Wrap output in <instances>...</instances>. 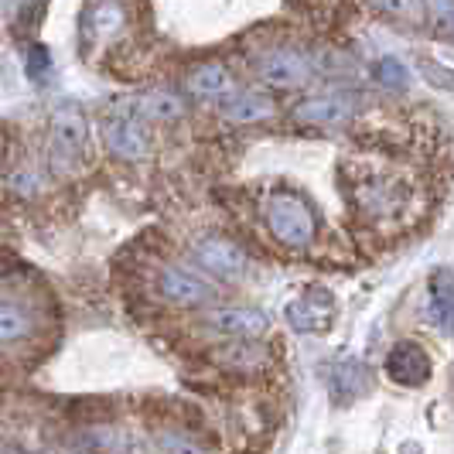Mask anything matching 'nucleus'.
<instances>
[{
	"instance_id": "obj_1",
	"label": "nucleus",
	"mask_w": 454,
	"mask_h": 454,
	"mask_svg": "<svg viewBox=\"0 0 454 454\" xmlns=\"http://www.w3.org/2000/svg\"><path fill=\"white\" fill-rule=\"evenodd\" d=\"M263 219L277 243L291 247V250H304L311 247L315 232H318V219L311 212V205L304 202L294 192H273L263 202Z\"/></svg>"
},
{
	"instance_id": "obj_2",
	"label": "nucleus",
	"mask_w": 454,
	"mask_h": 454,
	"mask_svg": "<svg viewBox=\"0 0 454 454\" xmlns=\"http://www.w3.org/2000/svg\"><path fill=\"white\" fill-rule=\"evenodd\" d=\"M86 154V116L75 106H59L48 130V164L51 175H72Z\"/></svg>"
},
{
	"instance_id": "obj_3",
	"label": "nucleus",
	"mask_w": 454,
	"mask_h": 454,
	"mask_svg": "<svg viewBox=\"0 0 454 454\" xmlns=\"http://www.w3.org/2000/svg\"><path fill=\"white\" fill-rule=\"evenodd\" d=\"M144 116L137 110L134 103H123V106H116L114 114L106 116V123H103V137H106V147L120 154V158L127 160H137V158H147V134H144V123H140Z\"/></svg>"
},
{
	"instance_id": "obj_4",
	"label": "nucleus",
	"mask_w": 454,
	"mask_h": 454,
	"mask_svg": "<svg viewBox=\"0 0 454 454\" xmlns=\"http://www.w3.org/2000/svg\"><path fill=\"white\" fill-rule=\"evenodd\" d=\"M311 75V62L297 48H270L256 62V79L270 90H297Z\"/></svg>"
},
{
	"instance_id": "obj_5",
	"label": "nucleus",
	"mask_w": 454,
	"mask_h": 454,
	"mask_svg": "<svg viewBox=\"0 0 454 454\" xmlns=\"http://www.w3.org/2000/svg\"><path fill=\"white\" fill-rule=\"evenodd\" d=\"M192 256L202 270L215 273V277H239L247 270V256L236 243H229L223 236H202L195 247H192Z\"/></svg>"
},
{
	"instance_id": "obj_6",
	"label": "nucleus",
	"mask_w": 454,
	"mask_h": 454,
	"mask_svg": "<svg viewBox=\"0 0 454 454\" xmlns=\"http://www.w3.org/2000/svg\"><path fill=\"white\" fill-rule=\"evenodd\" d=\"M387 376L400 387H420L431 376V356L417 341H396L387 356Z\"/></svg>"
},
{
	"instance_id": "obj_7",
	"label": "nucleus",
	"mask_w": 454,
	"mask_h": 454,
	"mask_svg": "<svg viewBox=\"0 0 454 454\" xmlns=\"http://www.w3.org/2000/svg\"><path fill=\"white\" fill-rule=\"evenodd\" d=\"M352 114H356V106L345 96H311V99L297 103L294 120L308 123V127H335V123L348 120Z\"/></svg>"
},
{
	"instance_id": "obj_8",
	"label": "nucleus",
	"mask_w": 454,
	"mask_h": 454,
	"mask_svg": "<svg viewBox=\"0 0 454 454\" xmlns=\"http://www.w3.org/2000/svg\"><path fill=\"white\" fill-rule=\"evenodd\" d=\"M158 287L160 294L175 304H202L208 297V284L184 267H164L158 277Z\"/></svg>"
},
{
	"instance_id": "obj_9",
	"label": "nucleus",
	"mask_w": 454,
	"mask_h": 454,
	"mask_svg": "<svg viewBox=\"0 0 454 454\" xmlns=\"http://www.w3.org/2000/svg\"><path fill=\"white\" fill-rule=\"evenodd\" d=\"M208 325L223 335H239V339H250V335H260L267 332V318L253 308H219L208 315Z\"/></svg>"
},
{
	"instance_id": "obj_10",
	"label": "nucleus",
	"mask_w": 454,
	"mask_h": 454,
	"mask_svg": "<svg viewBox=\"0 0 454 454\" xmlns=\"http://www.w3.org/2000/svg\"><path fill=\"white\" fill-rule=\"evenodd\" d=\"M356 199H359L365 212L389 215V212H396L403 205V192H400V184L393 182V178H365L359 184V192H356Z\"/></svg>"
},
{
	"instance_id": "obj_11",
	"label": "nucleus",
	"mask_w": 454,
	"mask_h": 454,
	"mask_svg": "<svg viewBox=\"0 0 454 454\" xmlns=\"http://www.w3.org/2000/svg\"><path fill=\"white\" fill-rule=\"evenodd\" d=\"M223 116L239 123V127H253V123H267L277 116V106L267 96H256V92H243V96H232L223 106Z\"/></svg>"
},
{
	"instance_id": "obj_12",
	"label": "nucleus",
	"mask_w": 454,
	"mask_h": 454,
	"mask_svg": "<svg viewBox=\"0 0 454 454\" xmlns=\"http://www.w3.org/2000/svg\"><path fill=\"white\" fill-rule=\"evenodd\" d=\"M188 92L199 99H226L232 92V75L219 62H205L188 75Z\"/></svg>"
},
{
	"instance_id": "obj_13",
	"label": "nucleus",
	"mask_w": 454,
	"mask_h": 454,
	"mask_svg": "<svg viewBox=\"0 0 454 454\" xmlns=\"http://www.w3.org/2000/svg\"><path fill=\"white\" fill-rule=\"evenodd\" d=\"M123 24H127V7L120 0H96L90 7V14H86V27H90L92 38H99V42L114 38Z\"/></svg>"
},
{
	"instance_id": "obj_14",
	"label": "nucleus",
	"mask_w": 454,
	"mask_h": 454,
	"mask_svg": "<svg viewBox=\"0 0 454 454\" xmlns=\"http://www.w3.org/2000/svg\"><path fill=\"white\" fill-rule=\"evenodd\" d=\"M287 318L294 328L301 332H321L328 321H332V301L325 297H304V301H294L287 308Z\"/></svg>"
},
{
	"instance_id": "obj_15",
	"label": "nucleus",
	"mask_w": 454,
	"mask_h": 454,
	"mask_svg": "<svg viewBox=\"0 0 454 454\" xmlns=\"http://www.w3.org/2000/svg\"><path fill=\"white\" fill-rule=\"evenodd\" d=\"M27 332H31V315H27V308H21L14 297L7 294L4 304H0V341L11 348V345H18L21 339H27Z\"/></svg>"
},
{
	"instance_id": "obj_16",
	"label": "nucleus",
	"mask_w": 454,
	"mask_h": 454,
	"mask_svg": "<svg viewBox=\"0 0 454 454\" xmlns=\"http://www.w3.org/2000/svg\"><path fill=\"white\" fill-rule=\"evenodd\" d=\"M134 106L144 120H178L184 114V99H178L175 92H147L134 99Z\"/></svg>"
},
{
	"instance_id": "obj_17",
	"label": "nucleus",
	"mask_w": 454,
	"mask_h": 454,
	"mask_svg": "<svg viewBox=\"0 0 454 454\" xmlns=\"http://www.w3.org/2000/svg\"><path fill=\"white\" fill-rule=\"evenodd\" d=\"M431 301H434V315H437L434 321L448 325V318H454V273H437L434 277Z\"/></svg>"
},
{
	"instance_id": "obj_18",
	"label": "nucleus",
	"mask_w": 454,
	"mask_h": 454,
	"mask_svg": "<svg viewBox=\"0 0 454 454\" xmlns=\"http://www.w3.org/2000/svg\"><path fill=\"white\" fill-rule=\"evenodd\" d=\"M376 79L387 86V90H403L410 82V72L403 62H396V59H380L376 62Z\"/></svg>"
},
{
	"instance_id": "obj_19",
	"label": "nucleus",
	"mask_w": 454,
	"mask_h": 454,
	"mask_svg": "<svg viewBox=\"0 0 454 454\" xmlns=\"http://www.w3.org/2000/svg\"><path fill=\"white\" fill-rule=\"evenodd\" d=\"M424 4H427V11H431L434 24L454 38V0H424Z\"/></svg>"
},
{
	"instance_id": "obj_20",
	"label": "nucleus",
	"mask_w": 454,
	"mask_h": 454,
	"mask_svg": "<svg viewBox=\"0 0 454 454\" xmlns=\"http://www.w3.org/2000/svg\"><path fill=\"white\" fill-rule=\"evenodd\" d=\"M158 441H160V448H164V454H205L195 441H188V437H182V434H175V431H164Z\"/></svg>"
},
{
	"instance_id": "obj_21",
	"label": "nucleus",
	"mask_w": 454,
	"mask_h": 454,
	"mask_svg": "<svg viewBox=\"0 0 454 454\" xmlns=\"http://www.w3.org/2000/svg\"><path fill=\"white\" fill-rule=\"evenodd\" d=\"M24 66H27V72L35 75V79H42L48 72V51L42 45H27V51H24Z\"/></svg>"
},
{
	"instance_id": "obj_22",
	"label": "nucleus",
	"mask_w": 454,
	"mask_h": 454,
	"mask_svg": "<svg viewBox=\"0 0 454 454\" xmlns=\"http://www.w3.org/2000/svg\"><path fill=\"white\" fill-rule=\"evenodd\" d=\"M383 14H393V18H413V11H417V4L413 0H372Z\"/></svg>"
},
{
	"instance_id": "obj_23",
	"label": "nucleus",
	"mask_w": 454,
	"mask_h": 454,
	"mask_svg": "<svg viewBox=\"0 0 454 454\" xmlns=\"http://www.w3.org/2000/svg\"><path fill=\"white\" fill-rule=\"evenodd\" d=\"M7 188H11L14 195H31V192H35V175H31V171H14V175L7 178Z\"/></svg>"
},
{
	"instance_id": "obj_24",
	"label": "nucleus",
	"mask_w": 454,
	"mask_h": 454,
	"mask_svg": "<svg viewBox=\"0 0 454 454\" xmlns=\"http://www.w3.org/2000/svg\"><path fill=\"white\" fill-rule=\"evenodd\" d=\"M424 68H427V79H431L434 86L441 82V86H448V90H454V79H448V75H444L448 68H441V66H424Z\"/></svg>"
}]
</instances>
